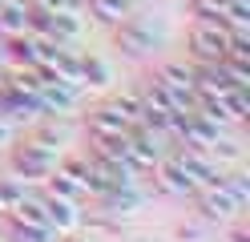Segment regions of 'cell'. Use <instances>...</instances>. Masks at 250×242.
I'll return each mask as SVG.
<instances>
[{"mask_svg":"<svg viewBox=\"0 0 250 242\" xmlns=\"http://www.w3.org/2000/svg\"><path fill=\"white\" fill-rule=\"evenodd\" d=\"M8 150H12V174H21L28 186H44V177H49V174L57 170V161H61L53 150H44V145L28 141V137H24V141L17 137Z\"/></svg>","mask_w":250,"mask_h":242,"instance_id":"obj_1","label":"cell"},{"mask_svg":"<svg viewBox=\"0 0 250 242\" xmlns=\"http://www.w3.org/2000/svg\"><path fill=\"white\" fill-rule=\"evenodd\" d=\"M113 32H117V48H121L125 57H133V61L149 57L153 48L162 44V32L153 28V24L146 21V16H133V12L125 16L121 24H113Z\"/></svg>","mask_w":250,"mask_h":242,"instance_id":"obj_2","label":"cell"},{"mask_svg":"<svg viewBox=\"0 0 250 242\" xmlns=\"http://www.w3.org/2000/svg\"><path fill=\"white\" fill-rule=\"evenodd\" d=\"M226 37L230 28L222 21H194L190 28V53L198 57V65H214L226 57Z\"/></svg>","mask_w":250,"mask_h":242,"instance_id":"obj_3","label":"cell"},{"mask_svg":"<svg viewBox=\"0 0 250 242\" xmlns=\"http://www.w3.org/2000/svg\"><path fill=\"white\" fill-rule=\"evenodd\" d=\"M194 202H198V218L210 222V226H230L234 218H242V206L234 202L222 186H198Z\"/></svg>","mask_w":250,"mask_h":242,"instance_id":"obj_4","label":"cell"},{"mask_svg":"<svg viewBox=\"0 0 250 242\" xmlns=\"http://www.w3.org/2000/svg\"><path fill=\"white\" fill-rule=\"evenodd\" d=\"M153 182H158V190L169 194V198H194V194H198L194 174L186 170L174 154H166V157L158 161V170H153Z\"/></svg>","mask_w":250,"mask_h":242,"instance_id":"obj_5","label":"cell"},{"mask_svg":"<svg viewBox=\"0 0 250 242\" xmlns=\"http://www.w3.org/2000/svg\"><path fill=\"white\" fill-rule=\"evenodd\" d=\"M41 190V186H37ZM41 202H44V222L53 226V230L65 238L73 230H81L85 226V214H81V202H69V198H57V194L49 190H41Z\"/></svg>","mask_w":250,"mask_h":242,"instance_id":"obj_6","label":"cell"},{"mask_svg":"<svg viewBox=\"0 0 250 242\" xmlns=\"http://www.w3.org/2000/svg\"><path fill=\"white\" fill-rule=\"evenodd\" d=\"M97 214L105 218H113V222H125V218H133L137 210L146 206V190L142 186H117V190H105L97 194Z\"/></svg>","mask_w":250,"mask_h":242,"instance_id":"obj_7","label":"cell"},{"mask_svg":"<svg viewBox=\"0 0 250 242\" xmlns=\"http://www.w3.org/2000/svg\"><path fill=\"white\" fill-rule=\"evenodd\" d=\"M153 81H158L166 93H174V97H182V101H194V105H198V93H194V65H186V61H162L158 73H153Z\"/></svg>","mask_w":250,"mask_h":242,"instance_id":"obj_8","label":"cell"},{"mask_svg":"<svg viewBox=\"0 0 250 242\" xmlns=\"http://www.w3.org/2000/svg\"><path fill=\"white\" fill-rule=\"evenodd\" d=\"M129 129H133V125L125 121L109 101H101L97 109L89 113V121H85V133H97V137H117V133H129Z\"/></svg>","mask_w":250,"mask_h":242,"instance_id":"obj_9","label":"cell"},{"mask_svg":"<svg viewBox=\"0 0 250 242\" xmlns=\"http://www.w3.org/2000/svg\"><path fill=\"white\" fill-rule=\"evenodd\" d=\"M117 81V73H113V65H109L101 53H85L81 57V85H85V93L89 89H109Z\"/></svg>","mask_w":250,"mask_h":242,"instance_id":"obj_10","label":"cell"},{"mask_svg":"<svg viewBox=\"0 0 250 242\" xmlns=\"http://www.w3.org/2000/svg\"><path fill=\"white\" fill-rule=\"evenodd\" d=\"M89 32V12H53V37L61 44H77Z\"/></svg>","mask_w":250,"mask_h":242,"instance_id":"obj_11","label":"cell"},{"mask_svg":"<svg viewBox=\"0 0 250 242\" xmlns=\"http://www.w3.org/2000/svg\"><path fill=\"white\" fill-rule=\"evenodd\" d=\"M85 12H89V21L113 28L133 12V0H85Z\"/></svg>","mask_w":250,"mask_h":242,"instance_id":"obj_12","label":"cell"},{"mask_svg":"<svg viewBox=\"0 0 250 242\" xmlns=\"http://www.w3.org/2000/svg\"><path fill=\"white\" fill-rule=\"evenodd\" d=\"M28 32V0H4L0 4V37Z\"/></svg>","mask_w":250,"mask_h":242,"instance_id":"obj_13","label":"cell"},{"mask_svg":"<svg viewBox=\"0 0 250 242\" xmlns=\"http://www.w3.org/2000/svg\"><path fill=\"white\" fill-rule=\"evenodd\" d=\"M218 186H222V190H226L242 210L250 206V174L242 170V161H238V166H226V170H222V182H218Z\"/></svg>","mask_w":250,"mask_h":242,"instance_id":"obj_14","label":"cell"},{"mask_svg":"<svg viewBox=\"0 0 250 242\" xmlns=\"http://www.w3.org/2000/svg\"><path fill=\"white\" fill-rule=\"evenodd\" d=\"M41 190L57 194V198H69V202H81V198H85V186L77 182V177H73L69 170H61V166H57L49 177H44V186H41Z\"/></svg>","mask_w":250,"mask_h":242,"instance_id":"obj_15","label":"cell"},{"mask_svg":"<svg viewBox=\"0 0 250 242\" xmlns=\"http://www.w3.org/2000/svg\"><path fill=\"white\" fill-rule=\"evenodd\" d=\"M28 190H33V186H28L21 174H0V218H8V210L17 206Z\"/></svg>","mask_w":250,"mask_h":242,"instance_id":"obj_16","label":"cell"},{"mask_svg":"<svg viewBox=\"0 0 250 242\" xmlns=\"http://www.w3.org/2000/svg\"><path fill=\"white\" fill-rule=\"evenodd\" d=\"M12 242H61L49 222H12Z\"/></svg>","mask_w":250,"mask_h":242,"instance_id":"obj_17","label":"cell"},{"mask_svg":"<svg viewBox=\"0 0 250 242\" xmlns=\"http://www.w3.org/2000/svg\"><path fill=\"white\" fill-rule=\"evenodd\" d=\"M109 105H113L129 125L142 121V97H137V89H133V93H113V97H109Z\"/></svg>","mask_w":250,"mask_h":242,"instance_id":"obj_18","label":"cell"},{"mask_svg":"<svg viewBox=\"0 0 250 242\" xmlns=\"http://www.w3.org/2000/svg\"><path fill=\"white\" fill-rule=\"evenodd\" d=\"M226 109H230V121H246L250 117V89H226Z\"/></svg>","mask_w":250,"mask_h":242,"instance_id":"obj_19","label":"cell"},{"mask_svg":"<svg viewBox=\"0 0 250 242\" xmlns=\"http://www.w3.org/2000/svg\"><path fill=\"white\" fill-rule=\"evenodd\" d=\"M226 4L230 0H190V12H194V21H222Z\"/></svg>","mask_w":250,"mask_h":242,"instance_id":"obj_20","label":"cell"},{"mask_svg":"<svg viewBox=\"0 0 250 242\" xmlns=\"http://www.w3.org/2000/svg\"><path fill=\"white\" fill-rule=\"evenodd\" d=\"M210 230H214V226L198 218V222H182V226H178V238H182V242H206Z\"/></svg>","mask_w":250,"mask_h":242,"instance_id":"obj_21","label":"cell"},{"mask_svg":"<svg viewBox=\"0 0 250 242\" xmlns=\"http://www.w3.org/2000/svg\"><path fill=\"white\" fill-rule=\"evenodd\" d=\"M28 4L44 12H85V0H28Z\"/></svg>","mask_w":250,"mask_h":242,"instance_id":"obj_22","label":"cell"},{"mask_svg":"<svg viewBox=\"0 0 250 242\" xmlns=\"http://www.w3.org/2000/svg\"><path fill=\"white\" fill-rule=\"evenodd\" d=\"M17 137H21V129H17V125H12L8 117H0V150H8V145H12V141H17Z\"/></svg>","mask_w":250,"mask_h":242,"instance_id":"obj_23","label":"cell"},{"mask_svg":"<svg viewBox=\"0 0 250 242\" xmlns=\"http://www.w3.org/2000/svg\"><path fill=\"white\" fill-rule=\"evenodd\" d=\"M226 242H250V234H246V226H242L238 218L230 222V238H226Z\"/></svg>","mask_w":250,"mask_h":242,"instance_id":"obj_24","label":"cell"},{"mask_svg":"<svg viewBox=\"0 0 250 242\" xmlns=\"http://www.w3.org/2000/svg\"><path fill=\"white\" fill-rule=\"evenodd\" d=\"M61 242H101V238L93 234V230H73V234H65Z\"/></svg>","mask_w":250,"mask_h":242,"instance_id":"obj_25","label":"cell"},{"mask_svg":"<svg viewBox=\"0 0 250 242\" xmlns=\"http://www.w3.org/2000/svg\"><path fill=\"white\" fill-rule=\"evenodd\" d=\"M4 65H8V61H4V41H0V69H4Z\"/></svg>","mask_w":250,"mask_h":242,"instance_id":"obj_26","label":"cell"}]
</instances>
